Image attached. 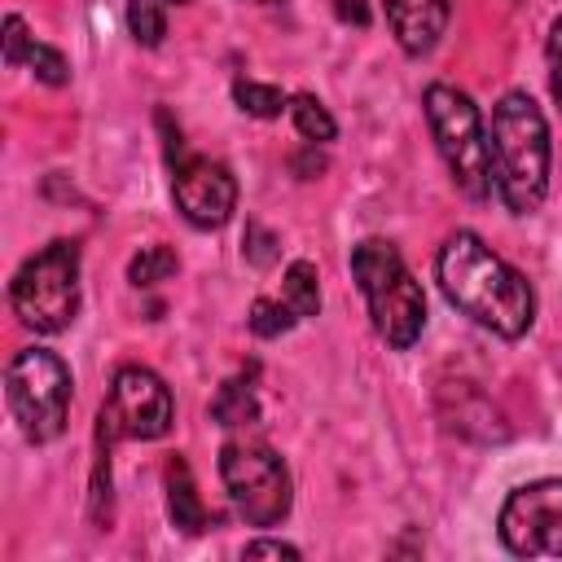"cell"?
Returning a JSON list of instances; mask_svg holds the SVG:
<instances>
[{
  "label": "cell",
  "mask_w": 562,
  "mask_h": 562,
  "mask_svg": "<svg viewBox=\"0 0 562 562\" xmlns=\"http://www.w3.org/2000/svg\"><path fill=\"white\" fill-rule=\"evenodd\" d=\"M435 277L443 299L496 338H522L536 325V290L527 285V277L470 228H457L439 246Z\"/></svg>",
  "instance_id": "1"
},
{
  "label": "cell",
  "mask_w": 562,
  "mask_h": 562,
  "mask_svg": "<svg viewBox=\"0 0 562 562\" xmlns=\"http://www.w3.org/2000/svg\"><path fill=\"white\" fill-rule=\"evenodd\" d=\"M487 149H492V184L496 198L505 202L509 215H531L540 211L549 193V167H553V140L540 105L527 92H505L492 105V127H487Z\"/></svg>",
  "instance_id": "2"
},
{
  "label": "cell",
  "mask_w": 562,
  "mask_h": 562,
  "mask_svg": "<svg viewBox=\"0 0 562 562\" xmlns=\"http://www.w3.org/2000/svg\"><path fill=\"white\" fill-rule=\"evenodd\" d=\"M351 277L364 294L373 334L386 347L408 351L426 329V294H422L417 277L408 272L404 255L386 237H364L351 250Z\"/></svg>",
  "instance_id": "3"
},
{
  "label": "cell",
  "mask_w": 562,
  "mask_h": 562,
  "mask_svg": "<svg viewBox=\"0 0 562 562\" xmlns=\"http://www.w3.org/2000/svg\"><path fill=\"white\" fill-rule=\"evenodd\" d=\"M422 110H426L435 149H439L452 184L474 202L492 198V189H496L492 184V149H487V127L479 119V105L452 83H426Z\"/></svg>",
  "instance_id": "4"
},
{
  "label": "cell",
  "mask_w": 562,
  "mask_h": 562,
  "mask_svg": "<svg viewBox=\"0 0 562 562\" xmlns=\"http://www.w3.org/2000/svg\"><path fill=\"white\" fill-rule=\"evenodd\" d=\"M9 303L18 321L35 334H61L79 316V241L57 237L31 259L9 281Z\"/></svg>",
  "instance_id": "5"
},
{
  "label": "cell",
  "mask_w": 562,
  "mask_h": 562,
  "mask_svg": "<svg viewBox=\"0 0 562 562\" xmlns=\"http://www.w3.org/2000/svg\"><path fill=\"white\" fill-rule=\"evenodd\" d=\"M224 492L246 527H277L294 505V483L281 452L255 435H233L220 448Z\"/></svg>",
  "instance_id": "6"
},
{
  "label": "cell",
  "mask_w": 562,
  "mask_h": 562,
  "mask_svg": "<svg viewBox=\"0 0 562 562\" xmlns=\"http://www.w3.org/2000/svg\"><path fill=\"white\" fill-rule=\"evenodd\" d=\"M70 369L57 351L26 347L4 369V400L31 443H53L70 417Z\"/></svg>",
  "instance_id": "7"
},
{
  "label": "cell",
  "mask_w": 562,
  "mask_h": 562,
  "mask_svg": "<svg viewBox=\"0 0 562 562\" xmlns=\"http://www.w3.org/2000/svg\"><path fill=\"white\" fill-rule=\"evenodd\" d=\"M158 132H162V154H167V167H171L176 211L193 228H220V224H228L233 211H237V180H233V171L224 162L206 158V154H193L184 145L180 123H171L167 110H158Z\"/></svg>",
  "instance_id": "8"
},
{
  "label": "cell",
  "mask_w": 562,
  "mask_h": 562,
  "mask_svg": "<svg viewBox=\"0 0 562 562\" xmlns=\"http://www.w3.org/2000/svg\"><path fill=\"white\" fill-rule=\"evenodd\" d=\"M176 422V404L167 382L145 364H123L110 378V395L97 413V439H162Z\"/></svg>",
  "instance_id": "9"
},
{
  "label": "cell",
  "mask_w": 562,
  "mask_h": 562,
  "mask_svg": "<svg viewBox=\"0 0 562 562\" xmlns=\"http://www.w3.org/2000/svg\"><path fill=\"white\" fill-rule=\"evenodd\" d=\"M496 536L514 558H562V479L514 487L496 514Z\"/></svg>",
  "instance_id": "10"
},
{
  "label": "cell",
  "mask_w": 562,
  "mask_h": 562,
  "mask_svg": "<svg viewBox=\"0 0 562 562\" xmlns=\"http://www.w3.org/2000/svg\"><path fill=\"white\" fill-rule=\"evenodd\" d=\"M448 18H452V4L448 0H386L391 35H395V44L408 57H426L443 40Z\"/></svg>",
  "instance_id": "11"
},
{
  "label": "cell",
  "mask_w": 562,
  "mask_h": 562,
  "mask_svg": "<svg viewBox=\"0 0 562 562\" xmlns=\"http://www.w3.org/2000/svg\"><path fill=\"white\" fill-rule=\"evenodd\" d=\"M167 514H171V522L184 536H198V531L211 527V514H206V505L198 496V483H193L184 457H171L167 461Z\"/></svg>",
  "instance_id": "12"
},
{
  "label": "cell",
  "mask_w": 562,
  "mask_h": 562,
  "mask_svg": "<svg viewBox=\"0 0 562 562\" xmlns=\"http://www.w3.org/2000/svg\"><path fill=\"white\" fill-rule=\"evenodd\" d=\"M211 417L220 422V426H228V430H237V426H255L259 422V404H255V382L241 373V378H228L220 391H215V400H211Z\"/></svg>",
  "instance_id": "13"
},
{
  "label": "cell",
  "mask_w": 562,
  "mask_h": 562,
  "mask_svg": "<svg viewBox=\"0 0 562 562\" xmlns=\"http://www.w3.org/2000/svg\"><path fill=\"white\" fill-rule=\"evenodd\" d=\"M281 299L294 307L299 321L316 316L321 312V277H316V263L312 259H294L281 277Z\"/></svg>",
  "instance_id": "14"
},
{
  "label": "cell",
  "mask_w": 562,
  "mask_h": 562,
  "mask_svg": "<svg viewBox=\"0 0 562 562\" xmlns=\"http://www.w3.org/2000/svg\"><path fill=\"white\" fill-rule=\"evenodd\" d=\"M290 119H294L299 136H303V140H312V145H325V140H334V136H338L334 114H329V110H325V101H321V97H312V92L290 97Z\"/></svg>",
  "instance_id": "15"
},
{
  "label": "cell",
  "mask_w": 562,
  "mask_h": 562,
  "mask_svg": "<svg viewBox=\"0 0 562 562\" xmlns=\"http://www.w3.org/2000/svg\"><path fill=\"white\" fill-rule=\"evenodd\" d=\"M233 101L241 114H255V119H281V110H290V97L272 83H255V79H237L233 83Z\"/></svg>",
  "instance_id": "16"
},
{
  "label": "cell",
  "mask_w": 562,
  "mask_h": 562,
  "mask_svg": "<svg viewBox=\"0 0 562 562\" xmlns=\"http://www.w3.org/2000/svg\"><path fill=\"white\" fill-rule=\"evenodd\" d=\"M127 31L136 44L145 48H158L162 35H167V4L162 0H127Z\"/></svg>",
  "instance_id": "17"
},
{
  "label": "cell",
  "mask_w": 562,
  "mask_h": 562,
  "mask_svg": "<svg viewBox=\"0 0 562 562\" xmlns=\"http://www.w3.org/2000/svg\"><path fill=\"white\" fill-rule=\"evenodd\" d=\"M176 268H180V259H176V250L171 246H145L140 255H132V263H127V281L140 290V285H158V281H167V277H176Z\"/></svg>",
  "instance_id": "18"
},
{
  "label": "cell",
  "mask_w": 562,
  "mask_h": 562,
  "mask_svg": "<svg viewBox=\"0 0 562 562\" xmlns=\"http://www.w3.org/2000/svg\"><path fill=\"white\" fill-rule=\"evenodd\" d=\"M294 307L285 303V299H255L250 303V316H246V325H250V334H259V338H281V334H290L294 329Z\"/></svg>",
  "instance_id": "19"
},
{
  "label": "cell",
  "mask_w": 562,
  "mask_h": 562,
  "mask_svg": "<svg viewBox=\"0 0 562 562\" xmlns=\"http://www.w3.org/2000/svg\"><path fill=\"white\" fill-rule=\"evenodd\" d=\"M22 66H31V75H35L40 83H48V88H61V83L70 79V61H66L57 48H48V44H31V53H26Z\"/></svg>",
  "instance_id": "20"
},
{
  "label": "cell",
  "mask_w": 562,
  "mask_h": 562,
  "mask_svg": "<svg viewBox=\"0 0 562 562\" xmlns=\"http://www.w3.org/2000/svg\"><path fill=\"white\" fill-rule=\"evenodd\" d=\"M241 255L255 263V268H272L277 263V237L263 228V224H246V233H241Z\"/></svg>",
  "instance_id": "21"
},
{
  "label": "cell",
  "mask_w": 562,
  "mask_h": 562,
  "mask_svg": "<svg viewBox=\"0 0 562 562\" xmlns=\"http://www.w3.org/2000/svg\"><path fill=\"white\" fill-rule=\"evenodd\" d=\"M31 44H35V35H26V22L18 13H9L4 18V66H22Z\"/></svg>",
  "instance_id": "22"
},
{
  "label": "cell",
  "mask_w": 562,
  "mask_h": 562,
  "mask_svg": "<svg viewBox=\"0 0 562 562\" xmlns=\"http://www.w3.org/2000/svg\"><path fill=\"white\" fill-rule=\"evenodd\" d=\"M544 61H549V92L562 110V18H553L549 40H544Z\"/></svg>",
  "instance_id": "23"
},
{
  "label": "cell",
  "mask_w": 562,
  "mask_h": 562,
  "mask_svg": "<svg viewBox=\"0 0 562 562\" xmlns=\"http://www.w3.org/2000/svg\"><path fill=\"white\" fill-rule=\"evenodd\" d=\"M241 558H299V549L285 540H246Z\"/></svg>",
  "instance_id": "24"
},
{
  "label": "cell",
  "mask_w": 562,
  "mask_h": 562,
  "mask_svg": "<svg viewBox=\"0 0 562 562\" xmlns=\"http://www.w3.org/2000/svg\"><path fill=\"white\" fill-rule=\"evenodd\" d=\"M294 171H299V176H303V180H312V176H316V171H325V158H321V154H316V145H312V140H307V149H303V154H299V158H294Z\"/></svg>",
  "instance_id": "25"
},
{
  "label": "cell",
  "mask_w": 562,
  "mask_h": 562,
  "mask_svg": "<svg viewBox=\"0 0 562 562\" xmlns=\"http://www.w3.org/2000/svg\"><path fill=\"white\" fill-rule=\"evenodd\" d=\"M334 9H338V18H342V22H356V26H369V9H364V0H338Z\"/></svg>",
  "instance_id": "26"
},
{
  "label": "cell",
  "mask_w": 562,
  "mask_h": 562,
  "mask_svg": "<svg viewBox=\"0 0 562 562\" xmlns=\"http://www.w3.org/2000/svg\"><path fill=\"white\" fill-rule=\"evenodd\" d=\"M250 4H285V0H250Z\"/></svg>",
  "instance_id": "27"
},
{
  "label": "cell",
  "mask_w": 562,
  "mask_h": 562,
  "mask_svg": "<svg viewBox=\"0 0 562 562\" xmlns=\"http://www.w3.org/2000/svg\"><path fill=\"white\" fill-rule=\"evenodd\" d=\"M162 4H189V0H162Z\"/></svg>",
  "instance_id": "28"
}]
</instances>
